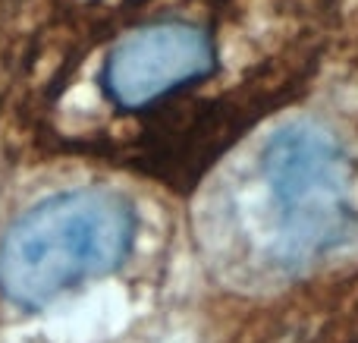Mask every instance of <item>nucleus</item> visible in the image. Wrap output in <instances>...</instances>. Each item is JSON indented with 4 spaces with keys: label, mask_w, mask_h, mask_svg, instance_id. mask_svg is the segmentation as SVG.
Instances as JSON below:
<instances>
[{
    "label": "nucleus",
    "mask_w": 358,
    "mask_h": 343,
    "mask_svg": "<svg viewBox=\"0 0 358 343\" xmlns=\"http://www.w3.org/2000/svg\"><path fill=\"white\" fill-rule=\"evenodd\" d=\"M261 183L286 255L317 258L349 243L358 227L352 164L321 123L292 120L261 148Z\"/></svg>",
    "instance_id": "f03ea898"
},
{
    "label": "nucleus",
    "mask_w": 358,
    "mask_h": 343,
    "mask_svg": "<svg viewBox=\"0 0 358 343\" xmlns=\"http://www.w3.org/2000/svg\"><path fill=\"white\" fill-rule=\"evenodd\" d=\"M217 69V48L201 25L167 19L126 35L107 54L101 88L120 111H142Z\"/></svg>",
    "instance_id": "7ed1b4c3"
},
{
    "label": "nucleus",
    "mask_w": 358,
    "mask_h": 343,
    "mask_svg": "<svg viewBox=\"0 0 358 343\" xmlns=\"http://www.w3.org/2000/svg\"><path fill=\"white\" fill-rule=\"evenodd\" d=\"M138 214L113 189H69L38 202L0 243V293L19 309H44L69 290L123 268Z\"/></svg>",
    "instance_id": "f257e3e1"
}]
</instances>
